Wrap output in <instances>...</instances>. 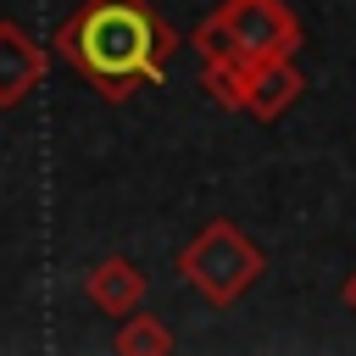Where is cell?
<instances>
[{
	"instance_id": "cell-1",
	"label": "cell",
	"mask_w": 356,
	"mask_h": 356,
	"mask_svg": "<svg viewBox=\"0 0 356 356\" xmlns=\"http://www.w3.org/2000/svg\"><path fill=\"white\" fill-rule=\"evenodd\" d=\"M61 50L100 95L117 100L128 83L161 78L172 39H167V28L156 22V11L145 0H89L61 28Z\"/></svg>"
}]
</instances>
